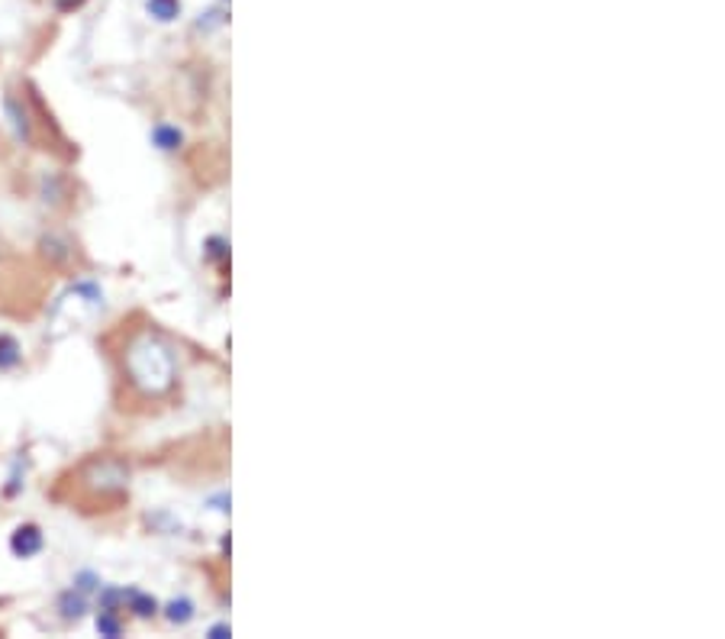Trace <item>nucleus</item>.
Here are the masks:
<instances>
[{"label": "nucleus", "mask_w": 725, "mask_h": 639, "mask_svg": "<svg viewBox=\"0 0 725 639\" xmlns=\"http://www.w3.org/2000/svg\"><path fill=\"white\" fill-rule=\"evenodd\" d=\"M126 611H133L136 617L149 620V617L159 614V601L152 594H146V591H126Z\"/></svg>", "instance_id": "obj_6"}, {"label": "nucleus", "mask_w": 725, "mask_h": 639, "mask_svg": "<svg viewBox=\"0 0 725 639\" xmlns=\"http://www.w3.org/2000/svg\"><path fill=\"white\" fill-rule=\"evenodd\" d=\"M97 634L107 639H116L123 634V624H119V617H116L113 611H101V617H97Z\"/></svg>", "instance_id": "obj_12"}, {"label": "nucleus", "mask_w": 725, "mask_h": 639, "mask_svg": "<svg viewBox=\"0 0 725 639\" xmlns=\"http://www.w3.org/2000/svg\"><path fill=\"white\" fill-rule=\"evenodd\" d=\"M210 255L223 262V259H226V242H223V239H210Z\"/></svg>", "instance_id": "obj_14"}, {"label": "nucleus", "mask_w": 725, "mask_h": 639, "mask_svg": "<svg viewBox=\"0 0 725 639\" xmlns=\"http://www.w3.org/2000/svg\"><path fill=\"white\" fill-rule=\"evenodd\" d=\"M165 617L171 624H177V627H184L191 617H194V604L187 601V597H174L171 604L165 607Z\"/></svg>", "instance_id": "obj_10"}, {"label": "nucleus", "mask_w": 725, "mask_h": 639, "mask_svg": "<svg viewBox=\"0 0 725 639\" xmlns=\"http://www.w3.org/2000/svg\"><path fill=\"white\" fill-rule=\"evenodd\" d=\"M119 607H126V587H104L101 591V611L119 614Z\"/></svg>", "instance_id": "obj_11"}, {"label": "nucleus", "mask_w": 725, "mask_h": 639, "mask_svg": "<svg viewBox=\"0 0 725 639\" xmlns=\"http://www.w3.org/2000/svg\"><path fill=\"white\" fill-rule=\"evenodd\" d=\"M58 611H61L65 620H81V617L88 614V594L78 591V587L65 591V594L58 597Z\"/></svg>", "instance_id": "obj_5"}, {"label": "nucleus", "mask_w": 725, "mask_h": 639, "mask_svg": "<svg viewBox=\"0 0 725 639\" xmlns=\"http://www.w3.org/2000/svg\"><path fill=\"white\" fill-rule=\"evenodd\" d=\"M146 10H149L152 20L171 23V20L181 16V0H146Z\"/></svg>", "instance_id": "obj_7"}, {"label": "nucleus", "mask_w": 725, "mask_h": 639, "mask_svg": "<svg viewBox=\"0 0 725 639\" xmlns=\"http://www.w3.org/2000/svg\"><path fill=\"white\" fill-rule=\"evenodd\" d=\"M126 372H129V381L139 391H146V395H162L174 381L171 352L156 336H149V333L136 336L129 343V349H126Z\"/></svg>", "instance_id": "obj_1"}, {"label": "nucleus", "mask_w": 725, "mask_h": 639, "mask_svg": "<svg viewBox=\"0 0 725 639\" xmlns=\"http://www.w3.org/2000/svg\"><path fill=\"white\" fill-rule=\"evenodd\" d=\"M229 634H232V630H229L226 624H220V627H214V630H210V637H214V639H226Z\"/></svg>", "instance_id": "obj_16"}, {"label": "nucleus", "mask_w": 725, "mask_h": 639, "mask_svg": "<svg viewBox=\"0 0 725 639\" xmlns=\"http://www.w3.org/2000/svg\"><path fill=\"white\" fill-rule=\"evenodd\" d=\"M152 142H156L162 152H174V149L184 142V136H181V129H177V126H168V123H162V126H156V129H152Z\"/></svg>", "instance_id": "obj_8"}, {"label": "nucleus", "mask_w": 725, "mask_h": 639, "mask_svg": "<svg viewBox=\"0 0 725 639\" xmlns=\"http://www.w3.org/2000/svg\"><path fill=\"white\" fill-rule=\"evenodd\" d=\"M56 3V10H61V13H71V10H78L84 0H53Z\"/></svg>", "instance_id": "obj_15"}, {"label": "nucleus", "mask_w": 725, "mask_h": 639, "mask_svg": "<svg viewBox=\"0 0 725 639\" xmlns=\"http://www.w3.org/2000/svg\"><path fill=\"white\" fill-rule=\"evenodd\" d=\"M3 111L10 116V126H13V133H16V139L20 142H33V126H30V114L23 111V104L13 98V94H7L3 98Z\"/></svg>", "instance_id": "obj_4"}, {"label": "nucleus", "mask_w": 725, "mask_h": 639, "mask_svg": "<svg viewBox=\"0 0 725 639\" xmlns=\"http://www.w3.org/2000/svg\"><path fill=\"white\" fill-rule=\"evenodd\" d=\"M20 358H23V352H20V343L10 336V333H0V372H10V368H16L20 365Z\"/></svg>", "instance_id": "obj_9"}, {"label": "nucleus", "mask_w": 725, "mask_h": 639, "mask_svg": "<svg viewBox=\"0 0 725 639\" xmlns=\"http://www.w3.org/2000/svg\"><path fill=\"white\" fill-rule=\"evenodd\" d=\"M43 546H46V536L36 523H23L10 533V552L16 559H33L43 552Z\"/></svg>", "instance_id": "obj_2"}, {"label": "nucleus", "mask_w": 725, "mask_h": 639, "mask_svg": "<svg viewBox=\"0 0 725 639\" xmlns=\"http://www.w3.org/2000/svg\"><path fill=\"white\" fill-rule=\"evenodd\" d=\"M88 471H94V478L88 475V481H94V488H101V491H119V488H126V478H129L126 465L116 463V459L91 463Z\"/></svg>", "instance_id": "obj_3"}, {"label": "nucleus", "mask_w": 725, "mask_h": 639, "mask_svg": "<svg viewBox=\"0 0 725 639\" xmlns=\"http://www.w3.org/2000/svg\"><path fill=\"white\" fill-rule=\"evenodd\" d=\"M74 587L84 591V594H91V591H101V579H97L94 572H81V575L74 579Z\"/></svg>", "instance_id": "obj_13"}]
</instances>
